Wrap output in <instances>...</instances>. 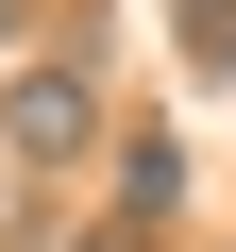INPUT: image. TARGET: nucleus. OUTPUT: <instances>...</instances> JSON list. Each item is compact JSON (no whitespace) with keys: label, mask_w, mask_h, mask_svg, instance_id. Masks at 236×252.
Returning a JSON list of instances; mask_svg holds the SVG:
<instances>
[{"label":"nucleus","mask_w":236,"mask_h":252,"mask_svg":"<svg viewBox=\"0 0 236 252\" xmlns=\"http://www.w3.org/2000/svg\"><path fill=\"white\" fill-rule=\"evenodd\" d=\"M169 202H186V152L169 135H118V235H152Z\"/></svg>","instance_id":"obj_2"},{"label":"nucleus","mask_w":236,"mask_h":252,"mask_svg":"<svg viewBox=\"0 0 236 252\" xmlns=\"http://www.w3.org/2000/svg\"><path fill=\"white\" fill-rule=\"evenodd\" d=\"M169 51H186L202 84H236V0H169Z\"/></svg>","instance_id":"obj_3"},{"label":"nucleus","mask_w":236,"mask_h":252,"mask_svg":"<svg viewBox=\"0 0 236 252\" xmlns=\"http://www.w3.org/2000/svg\"><path fill=\"white\" fill-rule=\"evenodd\" d=\"M0 152H17V168H68V152H101V84H84L68 51L0 67Z\"/></svg>","instance_id":"obj_1"},{"label":"nucleus","mask_w":236,"mask_h":252,"mask_svg":"<svg viewBox=\"0 0 236 252\" xmlns=\"http://www.w3.org/2000/svg\"><path fill=\"white\" fill-rule=\"evenodd\" d=\"M84 252H152V235H84Z\"/></svg>","instance_id":"obj_4"}]
</instances>
